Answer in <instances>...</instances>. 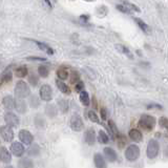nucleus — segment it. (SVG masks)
Here are the masks:
<instances>
[{"label": "nucleus", "mask_w": 168, "mask_h": 168, "mask_svg": "<svg viewBox=\"0 0 168 168\" xmlns=\"http://www.w3.org/2000/svg\"><path fill=\"white\" fill-rule=\"evenodd\" d=\"M31 89L27 86L26 82L24 81H18L15 85V96L17 99H24L27 96H30Z\"/></svg>", "instance_id": "obj_1"}, {"label": "nucleus", "mask_w": 168, "mask_h": 168, "mask_svg": "<svg viewBox=\"0 0 168 168\" xmlns=\"http://www.w3.org/2000/svg\"><path fill=\"white\" fill-rule=\"evenodd\" d=\"M159 152H160V144L157 140L154 139H151L149 140L147 145V149H146V156L148 159L150 160H153L158 157Z\"/></svg>", "instance_id": "obj_2"}, {"label": "nucleus", "mask_w": 168, "mask_h": 168, "mask_svg": "<svg viewBox=\"0 0 168 168\" xmlns=\"http://www.w3.org/2000/svg\"><path fill=\"white\" fill-rule=\"evenodd\" d=\"M139 126L147 131H150L156 126V119L150 115H142L139 121Z\"/></svg>", "instance_id": "obj_3"}, {"label": "nucleus", "mask_w": 168, "mask_h": 168, "mask_svg": "<svg viewBox=\"0 0 168 168\" xmlns=\"http://www.w3.org/2000/svg\"><path fill=\"white\" fill-rule=\"evenodd\" d=\"M140 157V148L138 145L131 144L125 150V159L128 162H136Z\"/></svg>", "instance_id": "obj_4"}, {"label": "nucleus", "mask_w": 168, "mask_h": 168, "mask_svg": "<svg viewBox=\"0 0 168 168\" xmlns=\"http://www.w3.org/2000/svg\"><path fill=\"white\" fill-rule=\"evenodd\" d=\"M69 125L74 131H81L84 128V123L79 115H73L69 121Z\"/></svg>", "instance_id": "obj_5"}, {"label": "nucleus", "mask_w": 168, "mask_h": 168, "mask_svg": "<svg viewBox=\"0 0 168 168\" xmlns=\"http://www.w3.org/2000/svg\"><path fill=\"white\" fill-rule=\"evenodd\" d=\"M0 134H1L2 139H3L5 142H12L14 140V130L12 129V127L10 126H2L0 128Z\"/></svg>", "instance_id": "obj_6"}, {"label": "nucleus", "mask_w": 168, "mask_h": 168, "mask_svg": "<svg viewBox=\"0 0 168 168\" xmlns=\"http://www.w3.org/2000/svg\"><path fill=\"white\" fill-rule=\"evenodd\" d=\"M40 98L45 102H50L53 98V90L48 84H44L40 87Z\"/></svg>", "instance_id": "obj_7"}, {"label": "nucleus", "mask_w": 168, "mask_h": 168, "mask_svg": "<svg viewBox=\"0 0 168 168\" xmlns=\"http://www.w3.org/2000/svg\"><path fill=\"white\" fill-rule=\"evenodd\" d=\"M4 121L10 127H17L19 125V118L12 111H8L4 115Z\"/></svg>", "instance_id": "obj_8"}, {"label": "nucleus", "mask_w": 168, "mask_h": 168, "mask_svg": "<svg viewBox=\"0 0 168 168\" xmlns=\"http://www.w3.org/2000/svg\"><path fill=\"white\" fill-rule=\"evenodd\" d=\"M18 136H19V140L25 145H31L33 143V141H34L33 134L26 129H21L20 131H19Z\"/></svg>", "instance_id": "obj_9"}, {"label": "nucleus", "mask_w": 168, "mask_h": 168, "mask_svg": "<svg viewBox=\"0 0 168 168\" xmlns=\"http://www.w3.org/2000/svg\"><path fill=\"white\" fill-rule=\"evenodd\" d=\"M11 151L14 156L16 157H22L23 153L25 152V149H24L23 145L19 142H13L12 145H11Z\"/></svg>", "instance_id": "obj_10"}, {"label": "nucleus", "mask_w": 168, "mask_h": 168, "mask_svg": "<svg viewBox=\"0 0 168 168\" xmlns=\"http://www.w3.org/2000/svg\"><path fill=\"white\" fill-rule=\"evenodd\" d=\"M84 140H85L86 144L89 145V146H92L96 143V132L92 128H89L85 131V134H84Z\"/></svg>", "instance_id": "obj_11"}, {"label": "nucleus", "mask_w": 168, "mask_h": 168, "mask_svg": "<svg viewBox=\"0 0 168 168\" xmlns=\"http://www.w3.org/2000/svg\"><path fill=\"white\" fill-rule=\"evenodd\" d=\"M103 152H104L105 158L107 159L109 162H116L117 159H118V156H117V152L112 149L111 147H105L103 149Z\"/></svg>", "instance_id": "obj_12"}, {"label": "nucleus", "mask_w": 168, "mask_h": 168, "mask_svg": "<svg viewBox=\"0 0 168 168\" xmlns=\"http://www.w3.org/2000/svg\"><path fill=\"white\" fill-rule=\"evenodd\" d=\"M0 161L2 163H10L12 161V157H11L10 151L8 150V148L2 146L0 147Z\"/></svg>", "instance_id": "obj_13"}, {"label": "nucleus", "mask_w": 168, "mask_h": 168, "mask_svg": "<svg viewBox=\"0 0 168 168\" xmlns=\"http://www.w3.org/2000/svg\"><path fill=\"white\" fill-rule=\"evenodd\" d=\"M128 136H129V138L131 139L132 141H134V142H140V141L143 140L142 132H141L139 129H137V128H132V129H130L129 131H128Z\"/></svg>", "instance_id": "obj_14"}, {"label": "nucleus", "mask_w": 168, "mask_h": 168, "mask_svg": "<svg viewBox=\"0 0 168 168\" xmlns=\"http://www.w3.org/2000/svg\"><path fill=\"white\" fill-rule=\"evenodd\" d=\"M94 163H95L96 168H107V166H106L105 159L103 158V156L101 153H95Z\"/></svg>", "instance_id": "obj_15"}, {"label": "nucleus", "mask_w": 168, "mask_h": 168, "mask_svg": "<svg viewBox=\"0 0 168 168\" xmlns=\"http://www.w3.org/2000/svg\"><path fill=\"white\" fill-rule=\"evenodd\" d=\"M2 104H3L4 108L8 110H12L15 108V100L12 96H5L2 99Z\"/></svg>", "instance_id": "obj_16"}, {"label": "nucleus", "mask_w": 168, "mask_h": 168, "mask_svg": "<svg viewBox=\"0 0 168 168\" xmlns=\"http://www.w3.org/2000/svg\"><path fill=\"white\" fill-rule=\"evenodd\" d=\"M15 109L19 112V114H25L26 112V103L23 99H17L15 100Z\"/></svg>", "instance_id": "obj_17"}, {"label": "nucleus", "mask_w": 168, "mask_h": 168, "mask_svg": "<svg viewBox=\"0 0 168 168\" xmlns=\"http://www.w3.org/2000/svg\"><path fill=\"white\" fill-rule=\"evenodd\" d=\"M12 66H8V67H6L5 69L3 70V73L1 74V77H0V81L1 82H10V81H12V78H13V75H12Z\"/></svg>", "instance_id": "obj_18"}, {"label": "nucleus", "mask_w": 168, "mask_h": 168, "mask_svg": "<svg viewBox=\"0 0 168 168\" xmlns=\"http://www.w3.org/2000/svg\"><path fill=\"white\" fill-rule=\"evenodd\" d=\"M58 114V109H57L56 105L54 104H47L45 106V115L50 118H55Z\"/></svg>", "instance_id": "obj_19"}, {"label": "nucleus", "mask_w": 168, "mask_h": 168, "mask_svg": "<svg viewBox=\"0 0 168 168\" xmlns=\"http://www.w3.org/2000/svg\"><path fill=\"white\" fill-rule=\"evenodd\" d=\"M116 48L118 52H120L121 54H124L129 59H134V55L131 54V52H130V50L127 46L123 45V44H116Z\"/></svg>", "instance_id": "obj_20"}, {"label": "nucleus", "mask_w": 168, "mask_h": 168, "mask_svg": "<svg viewBox=\"0 0 168 168\" xmlns=\"http://www.w3.org/2000/svg\"><path fill=\"white\" fill-rule=\"evenodd\" d=\"M19 168H34V162L32 159L23 158L18 161Z\"/></svg>", "instance_id": "obj_21"}, {"label": "nucleus", "mask_w": 168, "mask_h": 168, "mask_svg": "<svg viewBox=\"0 0 168 168\" xmlns=\"http://www.w3.org/2000/svg\"><path fill=\"white\" fill-rule=\"evenodd\" d=\"M56 85H57V87L59 88V90H60L61 92H63V94L70 95V92H72V90H70L69 86H68L66 83H64L63 81L56 80Z\"/></svg>", "instance_id": "obj_22"}, {"label": "nucleus", "mask_w": 168, "mask_h": 168, "mask_svg": "<svg viewBox=\"0 0 168 168\" xmlns=\"http://www.w3.org/2000/svg\"><path fill=\"white\" fill-rule=\"evenodd\" d=\"M134 21H136V23L138 24V26L145 33V34H150L151 30H150V27L148 26V24L146 23V22H144L140 18H134Z\"/></svg>", "instance_id": "obj_23"}, {"label": "nucleus", "mask_w": 168, "mask_h": 168, "mask_svg": "<svg viewBox=\"0 0 168 168\" xmlns=\"http://www.w3.org/2000/svg\"><path fill=\"white\" fill-rule=\"evenodd\" d=\"M57 77H58L59 80H61V81L66 80V79L68 78V70H67V68L64 67V66L59 67L58 69H57Z\"/></svg>", "instance_id": "obj_24"}, {"label": "nucleus", "mask_w": 168, "mask_h": 168, "mask_svg": "<svg viewBox=\"0 0 168 168\" xmlns=\"http://www.w3.org/2000/svg\"><path fill=\"white\" fill-rule=\"evenodd\" d=\"M35 42V43L38 45V47L40 48L41 50H45L46 53H47L48 55H53L54 54V50H53L52 47H50V45H47L46 43H43V42H40V41H36V40H33Z\"/></svg>", "instance_id": "obj_25"}, {"label": "nucleus", "mask_w": 168, "mask_h": 168, "mask_svg": "<svg viewBox=\"0 0 168 168\" xmlns=\"http://www.w3.org/2000/svg\"><path fill=\"white\" fill-rule=\"evenodd\" d=\"M58 106L60 108V110L63 114H66L68 111V108H69V104H68V101L65 99H59L58 100Z\"/></svg>", "instance_id": "obj_26"}, {"label": "nucleus", "mask_w": 168, "mask_h": 168, "mask_svg": "<svg viewBox=\"0 0 168 168\" xmlns=\"http://www.w3.org/2000/svg\"><path fill=\"white\" fill-rule=\"evenodd\" d=\"M15 75H16L18 78H24V77L27 75V67L25 65H21L19 67L16 68L15 70Z\"/></svg>", "instance_id": "obj_27"}, {"label": "nucleus", "mask_w": 168, "mask_h": 168, "mask_svg": "<svg viewBox=\"0 0 168 168\" xmlns=\"http://www.w3.org/2000/svg\"><path fill=\"white\" fill-rule=\"evenodd\" d=\"M27 154L32 157H36L40 154V147L38 144H33L32 146L27 149Z\"/></svg>", "instance_id": "obj_28"}, {"label": "nucleus", "mask_w": 168, "mask_h": 168, "mask_svg": "<svg viewBox=\"0 0 168 168\" xmlns=\"http://www.w3.org/2000/svg\"><path fill=\"white\" fill-rule=\"evenodd\" d=\"M108 127H109V129H110V132L114 134V138L115 137H116V138H119V137H120V132H119L118 128H117L116 123L112 120H108Z\"/></svg>", "instance_id": "obj_29"}, {"label": "nucleus", "mask_w": 168, "mask_h": 168, "mask_svg": "<svg viewBox=\"0 0 168 168\" xmlns=\"http://www.w3.org/2000/svg\"><path fill=\"white\" fill-rule=\"evenodd\" d=\"M98 141L101 144H107V143L109 142V137L107 136V134H106L105 131L100 130L98 134Z\"/></svg>", "instance_id": "obj_30"}, {"label": "nucleus", "mask_w": 168, "mask_h": 168, "mask_svg": "<svg viewBox=\"0 0 168 168\" xmlns=\"http://www.w3.org/2000/svg\"><path fill=\"white\" fill-rule=\"evenodd\" d=\"M80 101L84 106H88L90 104V99H89V96H88L87 92L82 90V92H80Z\"/></svg>", "instance_id": "obj_31"}, {"label": "nucleus", "mask_w": 168, "mask_h": 168, "mask_svg": "<svg viewBox=\"0 0 168 168\" xmlns=\"http://www.w3.org/2000/svg\"><path fill=\"white\" fill-rule=\"evenodd\" d=\"M45 120H44V118L41 116V115H37L36 118H35V125H36V127L38 128H44L45 127Z\"/></svg>", "instance_id": "obj_32"}, {"label": "nucleus", "mask_w": 168, "mask_h": 168, "mask_svg": "<svg viewBox=\"0 0 168 168\" xmlns=\"http://www.w3.org/2000/svg\"><path fill=\"white\" fill-rule=\"evenodd\" d=\"M80 74H79L77 70H73L72 73H70V83L72 84H77L78 82H80Z\"/></svg>", "instance_id": "obj_33"}, {"label": "nucleus", "mask_w": 168, "mask_h": 168, "mask_svg": "<svg viewBox=\"0 0 168 168\" xmlns=\"http://www.w3.org/2000/svg\"><path fill=\"white\" fill-rule=\"evenodd\" d=\"M38 74L40 75L41 77H43V78H46V77L48 76V74H50V69H48V67L45 65H39Z\"/></svg>", "instance_id": "obj_34"}, {"label": "nucleus", "mask_w": 168, "mask_h": 168, "mask_svg": "<svg viewBox=\"0 0 168 168\" xmlns=\"http://www.w3.org/2000/svg\"><path fill=\"white\" fill-rule=\"evenodd\" d=\"M87 116H88V119H89L92 122H94V123H100V120H99L98 115H97L96 112L94 111V110H89V111L87 112Z\"/></svg>", "instance_id": "obj_35"}, {"label": "nucleus", "mask_w": 168, "mask_h": 168, "mask_svg": "<svg viewBox=\"0 0 168 168\" xmlns=\"http://www.w3.org/2000/svg\"><path fill=\"white\" fill-rule=\"evenodd\" d=\"M30 105L32 106L33 108H37L39 105H40V100H39V98L37 96H32L30 98Z\"/></svg>", "instance_id": "obj_36"}, {"label": "nucleus", "mask_w": 168, "mask_h": 168, "mask_svg": "<svg viewBox=\"0 0 168 168\" xmlns=\"http://www.w3.org/2000/svg\"><path fill=\"white\" fill-rule=\"evenodd\" d=\"M28 82L31 83V85L32 86H37L39 83V78L36 76V75L31 74V75H28Z\"/></svg>", "instance_id": "obj_37"}, {"label": "nucleus", "mask_w": 168, "mask_h": 168, "mask_svg": "<svg viewBox=\"0 0 168 168\" xmlns=\"http://www.w3.org/2000/svg\"><path fill=\"white\" fill-rule=\"evenodd\" d=\"M116 8H117V10L120 11L121 13H124V14H128V15H130V14H131V13H132L131 11H130L129 8H127V6H125L124 4H122V3H121V4H118V5H117Z\"/></svg>", "instance_id": "obj_38"}, {"label": "nucleus", "mask_w": 168, "mask_h": 168, "mask_svg": "<svg viewBox=\"0 0 168 168\" xmlns=\"http://www.w3.org/2000/svg\"><path fill=\"white\" fill-rule=\"evenodd\" d=\"M122 4H124L125 6H127L128 8H129L131 12H137V13H140L141 11H140V8H138L137 5H134V4H132V3H130V2H122Z\"/></svg>", "instance_id": "obj_39"}, {"label": "nucleus", "mask_w": 168, "mask_h": 168, "mask_svg": "<svg viewBox=\"0 0 168 168\" xmlns=\"http://www.w3.org/2000/svg\"><path fill=\"white\" fill-rule=\"evenodd\" d=\"M159 125L164 129L168 130V119L166 117H161L160 120H159Z\"/></svg>", "instance_id": "obj_40"}, {"label": "nucleus", "mask_w": 168, "mask_h": 168, "mask_svg": "<svg viewBox=\"0 0 168 168\" xmlns=\"http://www.w3.org/2000/svg\"><path fill=\"white\" fill-rule=\"evenodd\" d=\"M147 108H148V109H153V108H157V109L162 110L163 106L161 104H158V103H150V104L147 105Z\"/></svg>", "instance_id": "obj_41"}, {"label": "nucleus", "mask_w": 168, "mask_h": 168, "mask_svg": "<svg viewBox=\"0 0 168 168\" xmlns=\"http://www.w3.org/2000/svg\"><path fill=\"white\" fill-rule=\"evenodd\" d=\"M75 89H76L78 92H81L82 90H84V83L82 82V81H80V82H78L76 84V86H75Z\"/></svg>", "instance_id": "obj_42"}, {"label": "nucleus", "mask_w": 168, "mask_h": 168, "mask_svg": "<svg viewBox=\"0 0 168 168\" xmlns=\"http://www.w3.org/2000/svg\"><path fill=\"white\" fill-rule=\"evenodd\" d=\"M100 114H101V118H102L103 120H106V119L108 118V112H107V110H106L105 107H102V108H101Z\"/></svg>", "instance_id": "obj_43"}, {"label": "nucleus", "mask_w": 168, "mask_h": 168, "mask_svg": "<svg viewBox=\"0 0 168 168\" xmlns=\"http://www.w3.org/2000/svg\"><path fill=\"white\" fill-rule=\"evenodd\" d=\"M27 60L30 61H41V62H43V61H46V58H42V57H27Z\"/></svg>", "instance_id": "obj_44"}, {"label": "nucleus", "mask_w": 168, "mask_h": 168, "mask_svg": "<svg viewBox=\"0 0 168 168\" xmlns=\"http://www.w3.org/2000/svg\"><path fill=\"white\" fill-rule=\"evenodd\" d=\"M84 70H85V72H87V76H88V78H90V79H95L96 78V76H95V73L92 72V69H90V68H84Z\"/></svg>", "instance_id": "obj_45"}, {"label": "nucleus", "mask_w": 168, "mask_h": 168, "mask_svg": "<svg viewBox=\"0 0 168 168\" xmlns=\"http://www.w3.org/2000/svg\"><path fill=\"white\" fill-rule=\"evenodd\" d=\"M80 18L82 19V20L86 21V20H87V19H88V16H87V15H82V16H81Z\"/></svg>", "instance_id": "obj_46"}, {"label": "nucleus", "mask_w": 168, "mask_h": 168, "mask_svg": "<svg viewBox=\"0 0 168 168\" xmlns=\"http://www.w3.org/2000/svg\"><path fill=\"white\" fill-rule=\"evenodd\" d=\"M44 3H46V4H47V5H48V8H53V6H52V3H50V1H47V0H45V1H44Z\"/></svg>", "instance_id": "obj_47"}, {"label": "nucleus", "mask_w": 168, "mask_h": 168, "mask_svg": "<svg viewBox=\"0 0 168 168\" xmlns=\"http://www.w3.org/2000/svg\"><path fill=\"white\" fill-rule=\"evenodd\" d=\"M4 168H15L14 166H12V165H8V166H5Z\"/></svg>", "instance_id": "obj_48"}]
</instances>
